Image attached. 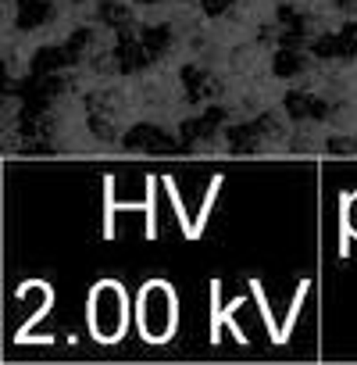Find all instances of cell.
<instances>
[{"label":"cell","mask_w":357,"mask_h":365,"mask_svg":"<svg viewBox=\"0 0 357 365\" xmlns=\"http://www.w3.org/2000/svg\"><path fill=\"white\" fill-rule=\"evenodd\" d=\"M222 179H225V175H215V179L208 182L204 208H201V215H197V240L204 237V226H208V219H211V212H215V201H218V190H222Z\"/></svg>","instance_id":"10"},{"label":"cell","mask_w":357,"mask_h":365,"mask_svg":"<svg viewBox=\"0 0 357 365\" xmlns=\"http://www.w3.org/2000/svg\"><path fill=\"white\" fill-rule=\"evenodd\" d=\"M104 240H114V215L118 212H143L146 215V240H157V175H146L143 205H118L114 201V175H104Z\"/></svg>","instance_id":"3"},{"label":"cell","mask_w":357,"mask_h":365,"mask_svg":"<svg viewBox=\"0 0 357 365\" xmlns=\"http://www.w3.org/2000/svg\"><path fill=\"white\" fill-rule=\"evenodd\" d=\"M307 290H311V279H300L297 290H293V304H289V315H286V322H282V344H289V333H293V326H297V315H300V308H304Z\"/></svg>","instance_id":"9"},{"label":"cell","mask_w":357,"mask_h":365,"mask_svg":"<svg viewBox=\"0 0 357 365\" xmlns=\"http://www.w3.org/2000/svg\"><path fill=\"white\" fill-rule=\"evenodd\" d=\"M357 237V194H339V258H350V244Z\"/></svg>","instance_id":"5"},{"label":"cell","mask_w":357,"mask_h":365,"mask_svg":"<svg viewBox=\"0 0 357 365\" xmlns=\"http://www.w3.org/2000/svg\"><path fill=\"white\" fill-rule=\"evenodd\" d=\"M86 322L97 344H118L129 329V294L118 279H100L86 297Z\"/></svg>","instance_id":"2"},{"label":"cell","mask_w":357,"mask_h":365,"mask_svg":"<svg viewBox=\"0 0 357 365\" xmlns=\"http://www.w3.org/2000/svg\"><path fill=\"white\" fill-rule=\"evenodd\" d=\"M250 294H254V301H257V308H261V319H265V329H268L272 344H279V347H282V326H279V322L272 319V308H268V294H265L261 279H250Z\"/></svg>","instance_id":"7"},{"label":"cell","mask_w":357,"mask_h":365,"mask_svg":"<svg viewBox=\"0 0 357 365\" xmlns=\"http://www.w3.org/2000/svg\"><path fill=\"white\" fill-rule=\"evenodd\" d=\"M50 308H54V287L47 283V287H43V304L29 315V322H22V329H15V344H33V326H40Z\"/></svg>","instance_id":"6"},{"label":"cell","mask_w":357,"mask_h":365,"mask_svg":"<svg viewBox=\"0 0 357 365\" xmlns=\"http://www.w3.org/2000/svg\"><path fill=\"white\" fill-rule=\"evenodd\" d=\"M136 329L146 344H168L178 329V294L164 279H146L136 294Z\"/></svg>","instance_id":"1"},{"label":"cell","mask_w":357,"mask_h":365,"mask_svg":"<svg viewBox=\"0 0 357 365\" xmlns=\"http://www.w3.org/2000/svg\"><path fill=\"white\" fill-rule=\"evenodd\" d=\"M243 301H247V294H240V297H233L229 304H222V279H218V276L211 279V344L222 340V329H225V326L233 329V336H236L243 347L250 344V336H247L243 326L236 322V312L243 308Z\"/></svg>","instance_id":"4"},{"label":"cell","mask_w":357,"mask_h":365,"mask_svg":"<svg viewBox=\"0 0 357 365\" xmlns=\"http://www.w3.org/2000/svg\"><path fill=\"white\" fill-rule=\"evenodd\" d=\"M161 182H164V190H168V197H171V208H175V215H178V226H183L186 240H197V226H193V219L186 215V205H183V197H178V190H175V179L164 175Z\"/></svg>","instance_id":"8"}]
</instances>
